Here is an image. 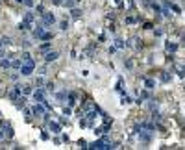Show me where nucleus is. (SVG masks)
I'll list each match as a JSON object with an SVG mask.
<instances>
[{"label":"nucleus","mask_w":185,"mask_h":150,"mask_svg":"<svg viewBox=\"0 0 185 150\" xmlns=\"http://www.w3.org/2000/svg\"><path fill=\"white\" fill-rule=\"evenodd\" d=\"M33 113H35V115H45V109H43L41 102H37V104H35V108H33Z\"/></svg>","instance_id":"nucleus-6"},{"label":"nucleus","mask_w":185,"mask_h":150,"mask_svg":"<svg viewBox=\"0 0 185 150\" xmlns=\"http://www.w3.org/2000/svg\"><path fill=\"white\" fill-rule=\"evenodd\" d=\"M21 2H24L26 6H33V0H21Z\"/></svg>","instance_id":"nucleus-14"},{"label":"nucleus","mask_w":185,"mask_h":150,"mask_svg":"<svg viewBox=\"0 0 185 150\" xmlns=\"http://www.w3.org/2000/svg\"><path fill=\"white\" fill-rule=\"evenodd\" d=\"M50 130H52V133H59L61 132V126L59 124H57V122H50Z\"/></svg>","instance_id":"nucleus-8"},{"label":"nucleus","mask_w":185,"mask_h":150,"mask_svg":"<svg viewBox=\"0 0 185 150\" xmlns=\"http://www.w3.org/2000/svg\"><path fill=\"white\" fill-rule=\"evenodd\" d=\"M0 65H2V67H7V69H9V67H11V61H7V60H2V61H0Z\"/></svg>","instance_id":"nucleus-10"},{"label":"nucleus","mask_w":185,"mask_h":150,"mask_svg":"<svg viewBox=\"0 0 185 150\" xmlns=\"http://www.w3.org/2000/svg\"><path fill=\"white\" fill-rule=\"evenodd\" d=\"M22 63H24V65H21V74L22 76H30V74L33 72L35 61L30 58V54H24V56H22Z\"/></svg>","instance_id":"nucleus-1"},{"label":"nucleus","mask_w":185,"mask_h":150,"mask_svg":"<svg viewBox=\"0 0 185 150\" xmlns=\"http://www.w3.org/2000/svg\"><path fill=\"white\" fill-rule=\"evenodd\" d=\"M91 148H96V150H104V148H111V145H108L106 141H96V143L91 145Z\"/></svg>","instance_id":"nucleus-3"},{"label":"nucleus","mask_w":185,"mask_h":150,"mask_svg":"<svg viewBox=\"0 0 185 150\" xmlns=\"http://www.w3.org/2000/svg\"><path fill=\"white\" fill-rule=\"evenodd\" d=\"M167 48H168V50H170V52H176V48H178V46H176V45H168V46H167Z\"/></svg>","instance_id":"nucleus-11"},{"label":"nucleus","mask_w":185,"mask_h":150,"mask_svg":"<svg viewBox=\"0 0 185 150\" xmlns=\"http://www.w3.org/2000/svg\"><path fill=\"white\" fill-rule=\"evenodd\" d=\"M146 87L152 89V87H154V82H152V80H146Z\"/></svg>","instance_id":"nucleus-12"},{"label":"nucleus","mask_w":185,"mask_h":150,"mask_svg":"<svg viewBox=\"0 0 185 150\" xmlns=\"http://www.w3.org/2000/svg\"><path fill=\"white\" fill-rule=\"evenodd\" d=\"M31 22H33V15H31V13H26L24 21H22L21 24H19V30H30Z\"/></svg>","instance_id":"nucleus-2"},{"label":"nucleus","mask_w":185,"mask_h":150,"mask_svg":"<svg viewBox=\"0 0 185 150\" xmlns=\"http://www.w3.org/2000/svg\"><path fill=\"white\" fill-rule=\"evenodd\" d=\"M45 60L46 61H54V60H57V52H48L45 56Z\"/></svg>","instance_id":"nucleus-9"},{"label":"nucleus","mask_w":185,"mask_h":150,"mask_svg":"<svg viewBox=\"0 0 185 150\" xmlns=\"http://www.w3.org/2000/svg\"><path fill=\"white\" fill-rule=\"evenodd\" d=\"M43 22H45V24H54V22H56V17H54L52 13H43Z\"/></svg>","instance_id":"nucleus-4"},{"label":"nucleus","mask_w":185,"mask_h":150,"mask_svg":"<svg viewBox=\"0 0 185 150\" xmlns=\"http://www.w3.org/2000/svg\"><path fill=\"white\" fill-rule=\"evenodd\" d=\"M2 137H4V133H2V132H0V139H2Z\"/></svg>","instance_id":"nucleus-15"},{"label":"nucleus","mask_w":185,"mask_h":150,"mask_svg":"<svg viewBox=\"0 0 185 150\" xmlns=\"http://www.w3.org/2000/svg\"><path fill=\"white\" fill-rule=\"evenodd\" d=\"M2 126H4V130H6V137L11 139V137H13V130H11V126H7L6 122H2Z\"/></svg>","instance_id":"nucleus-7"},{"label":"nucleus","mask_w":185,"mask_h":150,"mask_svg":"<svg viewBox=\"0 0 185 150\" xmlns=\"http://www.w3.org/2000/svg\"><path fill=\"white\" fill-rule=\"evenodd\" d=\"M33 98H35L37 102H41V104H43V102H45V91H43V89H37V91L33 93Z\"/></svg>","instance_id":"nucleus-5"},{"label":"nucleus","mask_w":185,"mask_h":150,"mask_svg":"<svg viewBox=\"0 0 185 150\" xmlns=\"http://www.w3.org/2000/svg\"><path fill=\"white\" fill-rule=\"evenodd\" d=\"M41 39H52V33H43Z\"/></svg>","instance_id":"nucleus-13"}]
</instances>
